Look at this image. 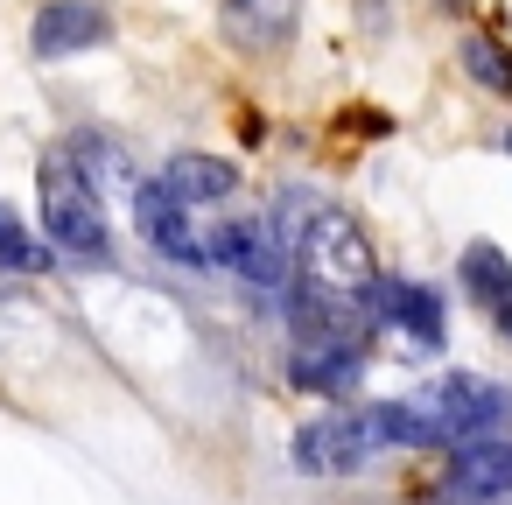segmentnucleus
Instances as JSON below:
<instances>
[{"instance_id":"nucleus-12","label":"nucleus","mask_w":512,"mask_h":505,"mask_svg":"<svg viewBox=\"0 0 512 505\" xmlns=\"http://www.w3.org/2000/svg\"><path fill=\"white\" fill-rule=\"evenodd\" d=\"M57 253L50 246H36L29 239V225L8 211V204H0V267H15V274H36V267H50Z\"/></svg>"},{"instance_id":"nucleus-11","label":"nucleus","mask_w":512,"mask_h":505,"mask_svg":"<svg viewBox=\"0 0 512 505\" xmlns=\"http://www.w3.org/2000/svg\"><path fill=\"white\" fill-rule=\"evenodd\" d=\"M456 64H463L470 85H484V92H498V99L512 92V50H505V43H491V36H463V57H456Z\"/></svg>"},{"instance_id":"nucleus-1","label":"nucleus","mask_w":512,"mask_h":505,"mask_svg":"<svg viewBox=\"0 0 512 505\" xmlns=\"http://www.w3.org/2000/svg\"><path fill=\"white\" fill-rule=\"evenodd\" d=\"M36 190H43V246H50L57 260L106 267V260H113V232H106L99 190H92V176L78 169L71 148H50V155H43Z\"/></svg>"},{"instance_id":"nucleus-2","label":"nucleus","mask_w":512,"mask_h":505,"mask_svg":"<svg viewBox=\"0 0 512 505\" xmlns=\"http://www.w3.org/2000/svg\"><path fill=\"white\" fill-rule=\"evenodd\" d=\"M288 260H295L302 288H316V295H344V302H365V288L379 281L372 239L358 232V218H344V211H330V204L309 211V225L295 232Z\"/></svg>"},{"instance_id":"nucleus-8","label":"nucleus","mask_w":512,"mask_h":505,"mask_svg":"<svg viewBox=\"0 0 512 505\" xmlns=\"http://www.w3.org/2000/svg\"><path fill=\"white\" fill-rule=\"evenodd\" d=\"M134 225H141V239H148L162 260L204 267V225H197L190 204H176L162 183H141V190H134Z\"/></svg>"},{"instance_id":"nucleus-3","label":"nucleus","mask_w":512,"mask_h":505,"mask_svg":"<svg viewBox=\"0 0 512 505\" xmlns=\"http://www.w3.org/2000/svg\"><path fill=\"white\" fill-rule=\"evenodd\" d=\"M407 414L421 421L428 449H456V442H477V435H498L505 414H512V393L477 379V372H442L428 379L421 393H407Z\"/></svg>"},{"instance_id":"nucleus-5","label":"nucleus","mask_w":512,"mask_h":505,"mask_svg":"<svg viewBox=\"0 0 512 505\" xmlns=\"http://www.w3.org/2000/svg\"><path fill=\"white\" fill-rule=\"evenodd\" d=\"M365 323L407 337L414 358H435V351H442V295H435L428 281H386V274H379V281L365 288Z\"/></svg>"},{"instance_id":"nucleus-4","label":"nucleus","mask_w":512,"mask_h":505,"mask_svg":"<svg viewBox=\"0 0 512 505\" xmlns=\"http://www.w3.org/2000/svg\"><path fill=\"white\" fill-rule=\"evenodd\" d=\"M365 379V337L337 323H295L288 344V386L302 393H358Z\"/></svg>"},{"instance_id":"nucleus-7","label":"nucleus","mask_w":512,"mask_h":505,"mask_svg":"<svg viewBox=\"0 0 512 505\" xmlns=\"http://www.w3.org/2000/svg\"><path fill=\"white\" fill-rule=\"evenodd\" d=\"M113 36V8L106 0H43L36 22H29V50L43 64H64V57H85Z\"/></svg>"},{"instance_id":"nucleus-9","label":"nucleus","mask_w":512,"mask_h":505,"mask_svg":"<svg viewBox=\"0 0 512 505\" xmlns=\"http://www.w3.org/2000/svg\"><path fill=\"white\" fill-rule=\"evenodd\" d=\"M456 281L470 288V302L512 337V260L491 246V239H477V246H463V267H456Z\"/></svg>"},{"instance_id":"nucleus-10","label":"nucleus","mask_w":512,"mask_h":505,"mask_svg":"<svg viewBox=\"0 0 512 505\" xmlns=\"http://www.w3.org/2000/svg\"><path fill=\"white\" fill-rule=\"evenodd\" d=\"M155 183H162L176 204H190V211H197V204H225V197L239 190V169H232V162H218V155H176Z\"/></svg>"},{"instance_id":"nucleus-6","label":"nucleus","mask_w":512,"mask_h":505,"mask_svg":"<svg viewBox=\"0 0 512 505\" xmlns=\"http://www.w3.org/2000/svg\"><path fill=\"white\" fill-rule=\"evenodd\" d=\"M428 505H512V442L505 435H477L456 442L442 484L428 491Z\"/></svg>"}]
</instances>
